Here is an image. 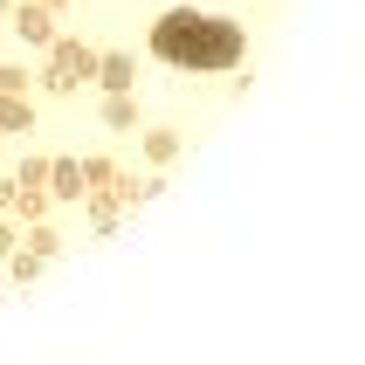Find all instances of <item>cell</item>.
<instances>
[{
    "label": "cell",
    "mask_w": 365,
    "mask_h": 365,
    "mask_svg": "<svg viewBox=\"0 0 365 365\" xmlns=\"http://www.w3.org/2000/svg\"><path fill=\"white\" fill-rule=\"evenodd\" d=\"M152 48H159L165 62H180V69H227V62L242 56V28L221 21V14L180 7V14H165L159 28H152Z\"/></svg>",
    "instance_id": "6da1fadb"
}]
</instances>
